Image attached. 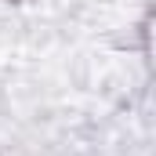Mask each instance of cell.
I'll list each match as a JSON object with an SVG mask.
<instances>
[{
    "mask_svg": "<svg viewBox=\"0 0 156 156\" xmlns=\"http://www.w3.org/2000/svg\"><path fill=\"white\" fill-rule=\"evenodd\" d=\"M7 4H33V0H7Z\"/></svg>",
    "mask_w": 156,
    "mask_h": 156,
    "instance_id": "1",
    "label": "cell"
}]
</instances>
